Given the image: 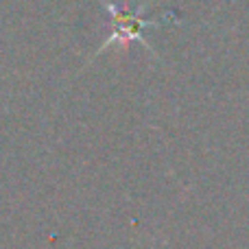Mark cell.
Masks as SVG:
<instances>
[{"mask_svg": "<svg viewBox=\"0 0 249 249\" xmlns=\"http://www.w3.org/2000/svg\"><path fill=\"white\" fill-rule=\"evenodd\" d=\"M105 7L109 9V13H112V22H114V33H112V39H109L107 44H114V42H131V39H142L144 42V37H142V33H144V29L149 26V29H153V26H158L155 22H146L140 18V11L142 7L138 9V11H121L118 7H114L112 2H105ZM146 44V42H144ZM149 46V44H146Z\"/></svg>", "mask_w": 249, "mask_h": 249, "instance_id": "6da1fadb", "label": "cell"}]
</instances>
